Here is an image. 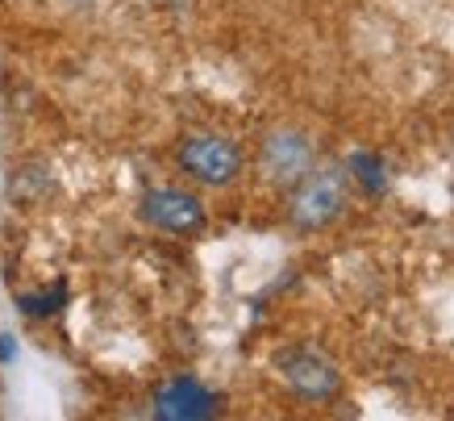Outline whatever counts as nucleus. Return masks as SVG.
<instances>
[{"label":"nucleus","mask_w":454,"mask_h":421,"mask_svg":"<svg viewBox=\"0 0 454 421\" xmlns=\"http://www.w3.org/2000/svg\"><path fill=\"white\" fill-rule=\"evenodd\" d=\"M350 179H358V184L372 192V196H380V192H384V159H380V155H372V150H358V155H350Z\"/></svg>","instance_id":"nucleus-7"},{"label":"nucleus","mask_w":454,"mask_h":421,"mask_svg":"<svg viewBox=\"0 0 454 421\" xmlns=\"http://www.w3.org/2000/svg\"><path fill=\"white\" fill-rule=\"evenodd\" d=\"M0 359H13V342H9V338L0 342Z\"/></svg>","instance_id":"nucleus-9"},{"label":"nucleus","mask_w":454,"mask_h":421,"mask_svg":"<svg viewBox=\"0 0 454 421\" xmlns=\"http://www.w3.org/2000/svg\"><path fill=\"white\" fill-rule=\"evenodd\" d=\"M346 209V171L338 167H321L309 171L301 184H292L288 218L296 230H325L330 221L342 218Z\"/></svg>","instance_id":"nucleus-1"},{"label":"nucleus","mask_w":454,"mask_h":421,"mask_svg":"<svg viewBox=\"0 0 454 421\" xmlns=\"http://www.w3.org/2000/svg\"><path fill=\"white\" fill-rule=\"evenodd\" d=\"M138 213L146 226H154L163 234H179V238H192V234H200L208 226L205 204L184 188H151L142 196Z\"/></svg>","instance_id":"nucleus-4"},{"label":"nucleus","mask_w":454,"mask_h":421,"mask_svg":"<svg viewBox=\"0 0 454 421\" xmlns=\"http://www.w3.org/2000/svg\"><path fill=\"white\" fill-rule=\"evenodd\" d=\"M213 413H217V396L192 376H179L154 393V417L163 421H200Z\"/></svg>","instance_id":"nucleus-6"},{"label":"nucleus","mask_w":454,"mask_h":421,"mask_svg":"<svg viewBox=\"0 0 454 421\" xmlns=\"http://www.w3.org/2000/svg\"><path fill=\"white\" fill-rule=\"evenodd\" d=\"M276 367H279V380L288 384L301 401H309V405H325V401H333L342 393V371L321 351L292 346V351H284L276 359Z\"/></svg>","instance_id":"nucleus-3"},{"label":"nucleus","mask_w":454,"mask_h":421,"mask_svg":"<svg viewBox=\"0 0 454 421\" xmlns=\"http://www.w3.org/2000/svg\"><path fill=\"white\" fill-rule=\"evenodd\" d=\"M179 167L208 188H225L242 176V150L221 134H188L179 142Z\"/></svg>","instance_id":"nucleus-2"},{"label":"nucleus","mask_w":454,"mask_h":421,"mask_svg":"<svg viewBox=\"0 0 454 421\" xmlns=\"http://www.w3.org/2000/svg\"><path fill=\"white\" fill-rule=\"evenodd\" d=\"M317 167V155H313V142L296 130H276V134H267L262 142V176L279 184V188H292V184H301L309 171Z\"/></svg>","instance_id":"nucleus-5"},{"label":"nucleus","mask_w":454,"mask_h":421,"mask_svg":"<svg viewBox=\"0 0 454 421\" xmlns=\"http://www.w3.org/2000/svg\"><path fill=\"white\" fill-rule=\"evenodd\" d=\"M63 297H67L63 288H55L51 297H21V309H26L29 317H46V313H55L59 305H63Z\"/></svg>","instance_id":"nucleus-8"}]
</instances>
